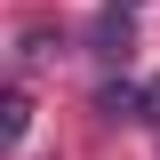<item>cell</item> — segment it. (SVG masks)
Wrapping results in <instances>:
<instances>
[{
	"instance_id": "6da1fadb",
	"label": "cell",
	"mask_w": 160,
	"mask_h": 160,
	"mask_svg": "<svg viewBox=\"0 0 160 160\" xmlns=\"http://www.w3.org/2000/svg\"><path fill=\"white\" fill-rule=\"evenodd\" d=\"M136 8H144V0H104V16H96V32H88V40H96V56H128V40H136Z\"/></svg>"
},
{
	"instance_id": "7a4b0ae2",
	"label": "cell",
	"mask_w": 160,
	"mask_h": 160,
	"mask_svg": "<svg viewBox=\"0 0 160 160\" xmlns=\"http://www.w3.org/2000/svg\"><path fill=\"white\" fill-rule=\"evenodd\" d=\"M24 128H32V96L24 88H0V152H16Z\"/></svg>"
},
{
	"instance_id": "3957f363",
	"label": "cell",
	"mask_w": 160,
	"mask_h": 160,
	"mask_svg": "<svg viewBox=\"0 0 160 160\" xmlns=\"http://www.w3.org/2000/svg\"><path fill=\"white\" fill-rule=\"evenodd\" d=\"M136 120H152V128H160V80H136Z\"/></svg>"
}]
</instances>
